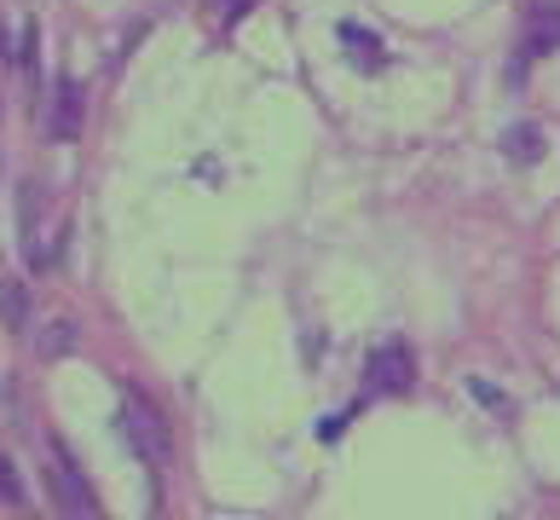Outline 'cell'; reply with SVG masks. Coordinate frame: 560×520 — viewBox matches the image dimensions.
Instances as JSON below:
<instances>
[{"label":"cell","instance_id":"cell-1","mask_svg":"<svg viewBox=\"0 0 560 520\" xmlns=\"http://www.w3.org/2000/svg\"><path fill=\"white\" fill-rule=\"evenodd\" d=\"M47 481L58 492V509H65V520H98V504H93V492L88 481L75 474V457L65 446H52V463H47Z\"/></svg>","mask_w":560,"mask_h":520},{"label":"cell","instance_id":"cell-2","mask_svg":"<svg viewBox=\"0 0 560 520\" xmlns=\"http://www.w3.org/2000/svg\"><path fill=\"white\" fill-rule=\"evenodd\" d=\"M128 440L139 446L144 463H168L174 457V440H168V428H162V416L144 405V400H128Z\"/></svg>","mask_w":560,"mask_h":520},{"label":"cell","instance_id":"cell-3","mask_svg":"<svg viewBox=\"0 0 560 520\" xmlns=\"http://www.w3.org/2000/svg\"><path fill=\"white\" fill-rule=\"evenodd\" d=\"M370 382H376L382 393H410V382H417L410 347L405 342H382L376 353H370Z\"/></svg>","mask_w":560,"mask_h":520},{"label":"cell","instance_id":"cell-4","mask_svg":"<svg viewBox=\"0 0 560 520\" xmlns=\"http://www.w3.org/2000/svg\"><path fill=\"white\" fill-rule=\"evenodd\" d=\"M544 128H537V122H514V128L503 134V157L509 162H544Z\"/></svg>","mask_w":560,"mask_h":520},{"label":"cell","instance_id":"cell-5","mask_svg":"<svg viewBox=\"0 0 560 520\" xmlns=\"http://www.w3.org/2000/svg\"><path fill=\"white\" fill-rule=\"evenodd\" d=\"M560 47V7H537L526 24V53H555Z\"/></svg>","mask_w":560,"mask_h":520},{"label":"cell","instance_id":"cell-6","mask_svg":"<svg viewBox=\"0 0 560 520\" xmlns=\"http://www.w3.org/2000/svg\"><path fill=\"white\" fill-rule=\"evenodd\" d=\"M0 324L7 330H24L30 324V289L18 278H0Z\"/></svg>","mask_w":560,"mask_h":520},{"label":"cell","instance_id":"cell-7","mask_svg":"<svg viewBox=\"0 0 560 520\" xmlns=\"http://www.w3.org/2000/svg\"><path fill=\"white\" fill-rule=\"evenodd\" d=\"M75 347V324L70 319H58L47 336H40V359H58V353H70Z\"/></svg>","mask_w":560,"mask_h":520},{"label":"cell","instance_id":"cell-8","mask_svg":"<svg viewBox=\"0 0 560 520\" xmlns=\"http://www.w3.org/2000/svg\"><path fill=\"white\" fill-rule=\"evenodd\" d=\"M474 400H486L497 416H509V400H503V393H497V388H486V382H474Z\"/></svg>","mask_w":560,"mask_h":520},{"label":"cell","instance_id":"cell-9","mask_svg":"<svg viewBox=\"0 0 560 520\" xmlns=\"http://www.w3.org/2000/svg\"><path fill=\"white\" fill-rule=\"evenodd\" d=\"M248 7H255V0H220V12H225V18H243Z\"/></svg>","mask_w":560,"mask_h":520}]
</instances>
